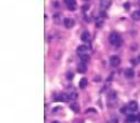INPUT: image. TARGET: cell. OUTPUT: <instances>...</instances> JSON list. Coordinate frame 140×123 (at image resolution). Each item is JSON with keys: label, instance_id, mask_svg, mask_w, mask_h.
I'll return each instance as SVG.
<instances>
[{"label": "cell", "instance_id": "cell-1", "mask_svg": "<svg viewBox=\"0 0 140 123\" xmlns=\"http://www.w3.org/2000/svg\"><path fill=\"white\" fill-rule=\"evenodd\" d=\"M109 42H111L113 46L118 47L121 42V38H120V36H119V34L115 33V32L111 33V35H109Z\"/></svg>", "mask_w": 140, "mask_h": 123}, {"label": "cell", "instance_id": "cell-2", "mask_svg": "<svg viewBox=\"0 0 140 123\" xmlns=\"http://www.w3.org/2000/svg\"><path fill=\"white\" fill-rule=\"evenodd\" d=\"M109 63H111V66L113 68H116L120 64V59L117 56H112L111 59H109Z\"/></svg>", "mask_w": 140, "mask_h": 123}, {"label": "cell", "instance_id": "cell-3", "mask_svg": "<svg viewBox=\"0 0 140 123\" xmlns=\"http://www.w3.org/2000/svg\"><path fill=\"white\" fill-rule=\"evenodd\" d=\"M65 3L67 4L68 9H69L70 11H75L76 8H77V2H76V0H65Z\"/></svg>", "mask_w": 140, "mask_h": 123}, {"label": "cell", "instance_id": "cell-4", "mask_svg": "<svg viewBox=\"0 0 140 123\" xmlns=\"http://www.w3.org/2000/svg\"><path fill=\"white\" fill-rule=\"evenodd\" d=\"M63 25H65L67 28H71V27L75 25V20L70 19V17H66V19L63 20Z\"/></svg>", "mask_w": 140, "mask_h": 123}, {"label": "cell", "instance_id": "cell-5", "mask_svg": "<svg viewBox=\"0 0 140 123\" xmlns=\"http://www.w3.org/2000/svg\"><path fill=\"white\" fill-rule=\"evenodd\" d=\"M112 0H101V8L102 10H106L111 7Z\"/></svg>", "mask_w": 140, "mask_h": 123}, {"label": "cell", "instance_id": "cell-6", "mask_svg": "<svg viewBox=\"0 0 140 123\" xmlns=\"http://www.w3.org/2000/svg\"><path fill=\"white\" fill-rule=\"evenodd\" d=\"M77 51H78L79 55H85L86 51H89V47L85 46V45H81V46L78 47Z\"/></svg>", "mask_w": 140, "mask_h": 123}, {"label": "cell", "instance_id": "cell-7", "mask_svg": "<svg viewBox=\"0 0 140 123\" xmlns=\"http://www.w3.org/2000/svg\"><path fill=\"white\" fill-rule=\"evenodd\" d=\"M78 72L79 73H85L86 72V63L80 62V63L78 64Z\"/></svg>", "mask_w": 140, "mask_h": 123}, {"label": "cell", "instance_id": "cell-8", "mask_svg": "<svg viewBox=\"0 0 140 123\" xmlns=\"http://www.w3.org/2000/svg\"><path fill=\"white\" fill-rule=\"evenodd\" d=\"M127 107H128V109L130 110V112L136 111V110L138 109V104H137V101H130Z\"/></svg>", "mask_w": 140, "mask_h": 123}, {"label": "cell", "instance_id": "cell-9", "mask_svg": "<svg viewBox=\"0 0 140 123\" xmlns=\"http://www.w3.org/2000/svg\"><path fill=\"white\" fill-rule=\"evenodd\" d=\"M81 41H90V34H89V32H83L82 35H81Z\"/></svg>", "mask_w": 140, "mask_h": 123}, {"label": "cell", "instance_id": "cell-10", "mask_svg": "<svg viewBox=\"0 0 140 123\" xmlns=\"http://www.w3.org/2000/svg\"><path fill=\"white\" fill-rule=\"evenodd\" d=\"M137 115H135V114H128V117H127V119H126V121L128 122V123H135L137 121Z\"/></svg>", "mask_w": 140, "mask_h": 123}, {"label": "cell", "instance_id": "cell-11", "mask_svg": "<svg viewBox=\"0 0 140 123\" xmlns=\"http://www.w3.org/2000/svg\"><path fill=\"white\" fill-rule=\"evenodd\" d=\"M135 75V72L132 69H126L125 70V76L128 77V79H131L132 76Z\"/></svg>", "mask_w": 140, "mask_h": 123}, {"label": "cell", "instance_id": "cell-12", "mask_svg": "<svg viewBox=\"0 0 140 123\" xmlns=\"http://www.w3.org/2000/svg\"><path fill=\"white\" fill-rule=\"evenodd\" d=\"M86 85H88V80H86L85 77L81 79L80 82H79V87H80V88H85Z\"/></svg>", "mask_w": 140, "mask_h": 123}, {"label": "cell", "instance_id": "cell-13", "mask_svg": "<svg viewBox=\"0 0 140 123\" xmlns=\"http://www.w3.org/2000/svg\"><path fill=\"white\" fill-rule=\"evenodd\" d=\"M131 17H132V20H135V21H139V20H140V11L132 12Z\"/></svg>", "mask_w": 140, "mask_h": 123}, {"label": "cell", "instance_id": "cell-14", "mask_svg": "<svg viewBox=\"0 0 140 123\" xmlns=\"http://www.w3.org/2000/svg\"><path fill=\"white\" fill-rule=\"evenodd\" d=\"M70 98H69V95H67V94H62V95H60L59 97H58V99L57 100H60V101H68Z\"/></svg>", "mask_w": 140, "mask_h": 123}, {"label": "cell", "instance_id": "cell-15", "mask_svg": "<svg viewBox=\"0 0 140 123\" xmlns=\"http://www.w3.org/2000/svg\"><path fill=\"white\" fill-rule=\"evenodd\" d=\"M80 59H81V62H84V63H86V62L90 60V56L89 55H80Z\"/></svg>", "mask_w": 140, "mask_h": 123}, {"label": "cell", "instance_id": "cell-16", "mask_svg": "<svg viewBox=\"0 0 140 123\" xmlns=\"http://www.w3.org/2000/svg\"><path fill=\"white\" fill-rule=\"evenodd\" d=\"M70 108H71V109H72L75 112H78V111H79V107H78V105H76V104H72V105L70 106Z\"/></svg>", "mask_w": 140, "mask_h": 123}, {"label": "cell", "instance_id": "cell-17", "mask_svg": "<svg viewBox=\"0 0 140 123\" xmlns=\"http://www.w3.org/2000/svg\"><path fill=\"white\" fill-rule=\"evenodd\" d=\"M67 79H68V80H72V79H73V73H71V72H68V73H67Z\"/></svg>", "mask_w": 140, "mask_h": 123}, {"label": "cell", "instance_id": "cell-18", "mask_svg": "<svg viewBox=\"0 0 140 123\" xmlns=\"http://www.w3.org/2000/svg\"><path fill=\"white\" fill-rule=\"evenodd\" d=\"M102 22H103V20H102V19H99V22H96V26H101V25H102Z\"/></svg>", "mask_w": 140, "mask_h": 123}, {"label": "cell", "instance_id": "cell-19", "mask_svg": "<svg viewBox=\"0 0 140 123\" xmlns=\"http://www.w3.org/2000/svg\"><path fill=\"white\" fill-rule=\"evenodd\" d=\"M138 60H139V62H140V55H139V57H138Z\"/></svg>", "mask_w": 140, "mask_h": 123}, {"label": "cell", "instance_id": "cell-20", "mask_svg": "<svg viewBox=\"0 0 140 123\" xmlns=\"http://www.w3.org/2000/svg\"><path fill=\"white\" fill-rule=\"evenodd\" d=\"M84 1H90V0H84Z\"/></svg>", "mask_w": 140, "mask_h": 123}, {"label": "cell", "instance_id": "cell-21", "mask_svg": "<svg viewBox=\"0 0 140 123\" xmlns=\"http://www.w3.org/2000/svg\"><path fill=\"white\" fill-rule=\"evenodd\" d=\"M139 3H140V0H139Z\"/></svg>", "mask_w": 140, "mask_h": 123}]
</instances>
